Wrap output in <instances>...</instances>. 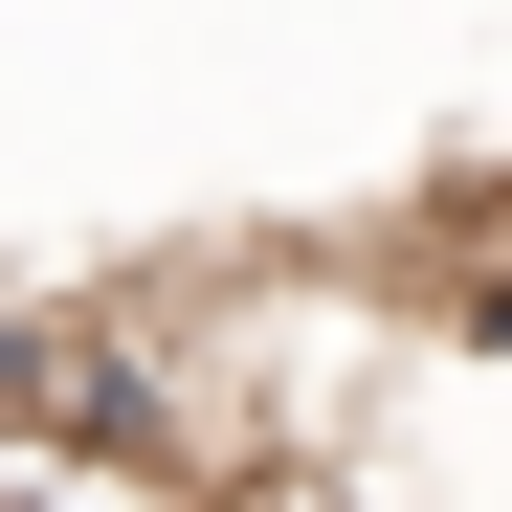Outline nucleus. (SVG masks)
Segmentation results:
<instances>
[{"mask_svg":"<svg viewBox=\"0 0 512 512\" xmlns=\"http://www.w3.org/2000/svg\"><path fill=\"white\" fill-rule=\"evenodd\" d=\"M290 512H512V290L401 312V357H379V401H357V446H334Z\"/></svg>","mask_w":512,"mask_h":512,"instance_id":"nucleus-1","label":"nucleus"}]
</instances>
